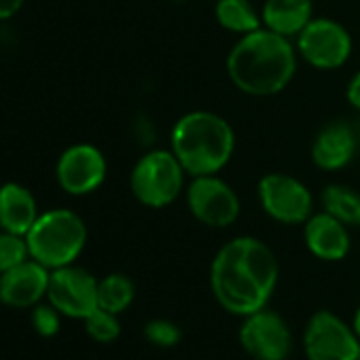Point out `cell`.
I'll return each mask as SVG.
<instances>
[{
  "instance_id": "obj_1",
  "label": "cell",
  "mask_w": 360,
  "mask_h": 360,
  "mask_svg": "<svg viewBox=\"0 0 360 360\" xmlns=\"http://www.w3.org/2000/svg\"><path fill=\"white\" fill-rule=\"evenodd\" d=\"M278 280V257L263 240L252 236H240L223 244L210 265V288L217 303L242 318L267 307Z\"/></svg>"
},
{
  "instance_id": "obj_2",
  "label": "cell",
  "mask_w": 360,
  "mask_h": 360,
  "mask_svg": "<svg viewBox=\"0 0 360 360\" xmlns=\"http://www.w3.org/2000/svg\"><path fill=\"white\" fill-rule=\"evenodd\" d=\"M299 51L292 39L265 26L244 34L227 56L231 83L248 96H274L288 87L297 72Z\"/></svg>"
},
{
  "instance_id": "obj_3",
  "label": "cell",
  "mask_w": 360,
  "mask_h": 360,
  "mask_svg": "<svg viewBox=\"0 0 360 360\" xmlns=\"http://www.w3.org/2000/svg\"><path fill=\"white\" fill-rule=\"evenodd\" d=\"M169 148L189 176L219 174L236 150V131L219 112L191 110L174 123Z\"/></svg>"
},
{
  "instance_id": "obj_4",
  "label": "cell",
  "mask_w": 360,
  "mask_h": 360,
  "mask_svg": "<svg viewBox=\"0 0 360 360\" xmlns=\"http://www.w3.org/2000/svg\"><path fill=\"white\" fill-rule=\"evenodd\" d=\"M30 259L39 261L47 269L72 265L87 244L85 221L68 210L53 208L39 214L37 223L26 236Z\"/></svg>"
},
{
  "instance_id": "obj_5",
  "label": "cell",
  "mask_w": 360,
  "mask_h": 360,
  "mask_svg": "<svg viewBox=\"0 0 360 360\" xmlns=\"http://www.w3.org/2000/svg\"><path fill=\"white\" fill-rule=\"evenodd\" d=\"M187 169L172 148H153L144 153L129 176L134 198L146 208H165L185 189Z\"/></svg>"
},
{
  "instance_id": "obj_6",
  "label": "cell",
  "mask_w": 360,
  "mask_h": 360,
  "mask_svg": "<svg viewBox=\"0 0 360 360\" xmlns=\"http://www.w3.org/2000/svg\"><path fill=\"white\" fill-rule=\"evenodd\" d=\"M257 195L269 219L282 225H303L314 214V195L299 178L269 172L259 180Z\"/></svg>"
},
{
  "instance_id": "obj_7",
  "label": "cell",
  "mask_w": 360,
  "mask_h": 360,
  "mask_svg": "<svg viewBox=\"0 0 360 360\" xmlns=\"http://www.w3.org/2000/svg\"><path fill=\"white\" fill-rule=\"evenodd\" d=\"M191 178L193 180L187 187V206L191 214L202 225L212 229L231 227L242 212V202L236 189L219 174H204Z\"/></svg>"
},
{
  "instance_id": "obj_8",
  "label": "cell",
  "mask_w": 360,
  "mask_h": 360,
  "mask_svg": "<svg viewBox=\"0 0 360 360\" xmlns=\"http://www.w3.org/2000/svg\"><path fill=\"white\" fill-rule=\"evenodd\" d=\"M307 360H360V339L335 311H316L303 330Z\"/></svg>"
},
{
  "instance_id": "obj_9",
  "label": "cell",
  "mask_w": 360,
  "mask_h": 360,
  "mask_svg": "<svg viewBox=\"0 0 360 360\" xmlns=\"http://www.w3.org/2000/svg\"><path fill=\"white\" fill-rule=\"evenodd\" d=\"M299 58L318 70L341 68L352 56V37L330 18H314L295 39Z\"/></svg>"
},
{
  "instance_id": "obj_10",
  "label": "cell",
  "mask_w": 360,
  "mask_h": 360,
  "mask_svg": "<svg viewBox=\"0 0 360 360\" xmlns=\"http://www.w3.org/2000/svg\"><path fill=\"white\" fill-rule=\"evenodd\" d=\"M240 343L255 360H286L292 354V330L274 309H259L244 316L240 324Z\"/></svg>"
},
{
  "instance_id": "obj_11",
  "label": "cell",
  "mask_w": 360,
  "mask_h": 360,
  "mask_svg": "<svg viewBox=\"0 0 360 360\" xmlns=\"http://www.w3.org/2000/svg\"><path fill=\"white\" fill-rule=\"evenodd\" d=\"M106 157L104 153L87 142L68 146L56 165L58 185L75 198H83L100 189L106 178Z\"/></svg>"
},
{
  "instance_id": "obj_12",
  "label": "cell",
  "mask_w": 360,
  "mask_h": 360,
  "mask_svg": "<svg viewBox=\"0 0 360 360\" xmlns=\"http://www.w3.org/2000/svg\"><path fill=\"white\" fill-rule=\"evenodd\" d=\"M47 299L62 316L85 320L98 309V280L75 265L51 269Z\"/></svg>"
},
{
  "instance_id": "obj_13",
  "label": "cell",
  "mask_w": 360,
  "mask_h": 360,
  "mask_svg": "<svg viewBox=\"0 0 360 360\" xmlns=\"http://www.w3.org/2000/svg\"><path fill=\"white\" fill-rule=\"evenodd\" d=\"M51 269L34 259L20 263L18 267L0 274V301L11 307L37 305L49 288Z\"/></svg>"
},
{
  "instance_id": "obj_14",
  "label": "cell",
  "mask_w": 360,
  "mask_h": 360,
  "mask_svg": "<svg viewBox=\"0 0 360 360\" xmlns=\"http://www.w3.org/2000/svg\"><path fill=\"white\" fill-rule=\"evenodd\" d=\"M349 227L330 217L328 212H316L303 223V240L307 250L320 261H343L352 248Z\"/></svg>"
},
{
  "instance_id": "obj_15",
  "label": "cell",
  "mask_w": 360,
  "mask_h": 360,
  "mask_svg": "<svg viewBox=\"0 0 360 360\" xmlns=\"http://www.w3.org/2000/svg\"><path fill=\"white\" fill-rule=\"evenodd\" d=\"M356 148L358 140L347 123H328L316 134L311 142V161L326 172L341 169L354 159Z\"/></svg>"
},
{
  "instance_id": "obj_16",
  "label": "cell",
  "mask_w": 360,
  "mask_h": 360,
  "mask_svg": "<svg viewBox=\"0 0 360 360\" xmlns=\"http://www.w3.org/2000/svg\"><path fill=\"white\" fill-rule=\"evenodd\" d=\"M39 219V208L32 191L20 183H5L0 187V229L28 236Z\"/></svg>"
},
{
  "instance_id": "obj_17",
  "label": "cell",
  "mask_w": 360,
  "mask_h": 360,
  "mask_svg": "<svg viewBox=\"0 0 360 360\" xmlns=\"http://www.w3.org/2000/svg\"><path fill=\"white\" fill-rule=\"evenodd\" d=\"M263 26L288 37L297 39V34L314 20V3L311 0H265L261 7Z\"/></svg>"
},
{
  "instance_id": "obj_18",
  "label": "cell",
  "mask_w": 360,
  "mask_h": 360,
  "mask_svg": "<svg viewBox=\"0 0 360 360\" xmlns=\"http://www.w3.org/2000/svg\"><path fill=\"white\" fill-rule=\"evenodd\" d=\"M214 18L219 26L240 37L263 26L261 11L255 9L250 0H217Z\"/></svg>"
},
{
  "instance_id": "obj_19",
  "label": "cell",
  "mask_w": 360,
  "mask_h": 360,
  "mask_svg": "<svg viewBox=\"0 0 360 360\" xmlns=\"http://www.w3.org/2000/svg\"><path fill=\"white\" fill-rule=\"evenodd\" d=\"M322 208L347 227H360V193L347 185H328L322 191Z\"/></svg>"
},
{
  "instance_id": "obj_20",
  "label": "cell",
  "mask_w": 360,
  "mask_h": 360,
  "mask_svg": "<svg viewBox=\"0 0 360 360\" xmlns=\"http://www.w3.org/2000/svg\"><path fill=\"white\" fill-rule=\"evenodd\" d=\"M136 297V286L125 274H108L98 280V307L110 314H123Z\"/></svg>"
},
{
  "instance_id": "obj_21",
  "label": "cell",
  "mask_w": 360,
  "mask_h": 360,
  "mask_svg": "<svg viewBox=\"0 0 360 360\" xmlns=\"http://www.w3.org/2000/svg\"><path fill=\"white\" fill-rule=\"evenodd\" d=\"M83 322H85L87 335L98 343H110L121 335V322L117 314H110L102 307L94 309Z\"/></svg>"
},
{
  "instance_id": "obj_22",
  "label": "cell",
  "mask_w": 360,
  "mask_h": 360,
  "mask_svg": "<svg viewBox=\"0 0 360 360\" xmlns=\"http://www.w3.org/2000/svg\"><path fill=\"white\" fill-rule=\"evenodd\" d=\"M28 259H30V250H28L26 236L0 231V274L18 267Z\"/></svg>"
},
{
  "instance_id": "obj_23",
  "label": "cell",
  "mask_w": 360,
  "mask_h": 360,
  "mask_svg": "<svg viewBox=\"0 0 360 360\" xmlns=\"http://www.w3.org/2000/svg\"><path fill=\"white\" fill-rule=\"evenodd\" d=\"M144 337L148 343H153L157 347H174L176 343H180V339H183V330H180V326L172 320L155 318V320L146 322Z\"/></svg>"
},
{
  "instance_id": "obj_24",
  "label": "cell",
  "mask_w": 360,
  "mask_h": 360,
  "mask_svg": "<svg viewBox=\"0 0 360 360\" xmlns=\"http://www.w3.org/2000/svg\"><path fill=\"white\" fill-rule=\"evenodd\" d=\"M60 311L53 305H39L32 316V324L39 335L43 337H53L60 330Z\"/></svg>"
},
{
  "instance_id": "obj_25",
  "label": "cell",
  "mask_w": 360,
  "mask_h": 360,
  "mask_svg": "<svg viewBox=\"0 0 360 360\" xmlns=\"http://www.w3.org/2000/svg\"><path fill=\"white\" fill-rule=\"evenodd\" d=\"M345 96H347V102H349L356 110H360V70L349 79Z\"/></svg>"
},
{
  "instance_id": "obj_26",
  "label": "cell",
  "mask_w": 360,
  "mask_h": 360,
  "mask_svg": "<svg viewBox=\"0 0 360 360\" xmlns=\"http://www.w3.org/2000/svg\"><path fill=\"white\" fill-rule=\"evenodd\" d=\"M26 0H0V22L3 20H11L13 15L20 13V9L24 7Z\"/></svg>"
},
{
  "instance_id": "obj_27",
  "label": "cell",
  "mask_w": 360,
  "mask_h": 360,
  "mask_svg": "<svg viewBox=\"0 0 360 360\" xmlns=\"http://www.w3.org/2000/svg\"><path fill=\"white\" fill-rule=\"evenodd\" d=\"M352 328H354V333H356L358 339H360V307L356 309V314H354V318H352Z\"/></svg>"
}]
</instances>
